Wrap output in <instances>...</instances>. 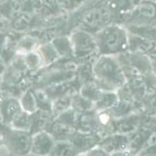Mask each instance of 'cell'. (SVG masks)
Returning <instances> with one entry per match:
<instances>
[{"mask_svg":"<svg viewBox=\"0 0 156 156\" xmlns=\"http://www.w3.org/2000/svg\"><path fill=\"white\" fill-rule=\"evenodd\" d=\"M93 73L99 84L108 90H115L125 82L123 67L114 55L102 54L93 66Z\"/></svg>","mask_w":156,"mask_h":156,"instance_id":"cell-1","label":"cell"},{"mask_svg":"<svg viewBox=\"0 0 156 156\" xmlns=\"http://www.w3.org/2000/svg\"><path fill=\"white\" fill-rule=\"evenodd\" d=\"M97 49L102 54L115 55L129 47L127 30L118 24H108L102 28L94 37Z\"/></svg>","mask_w":156,"mask_h":156,"instance_id":"cell-2","label":"cell"},{"mask_svg":"<svg viewBox=\"0 0 156 156\" xmlns=\"http://www.w3.org/2000/svg\"><path fill=\"white\" fill-rule=\"evenodd\" d=\"M2 146L9 156H26L30 154L32 135L29 132L4 125L0 127Z\"/></svg>","mask_w":156,"mask_h":156,"instance_id":"cell-3","label":"cell"},{"mask_svg":"<svg viewBox=\"0 0 156 156\" xmlns=\"http://www.w3.org/2000/svg\"><path fill=\"white\" fill-rule=\"evenodd\" d=\"M131 24L156 25V2L152 0H140L127 17Z\"/></svg>","mask_w":156,"mask_h":156,"instance_id":"cell-4","label":"cell"},{"mask_svg":"<svg viewBox=\"0 0 156 156\" xmlns=\"http://www.w3.org/2000/svg\"><path fill=\"white\" fill-rule=\"evenodd\" d=\"M56 140L49 132L41 130L32 135L30 154L37 156H48L52 153Z\"/></svg>","mask_w":156,"mask_h":156,"instance_id":"cell-5","label":"cell"},{"mask_svg":"<svg viewBox=\"0 0 156 156\" xmlns=\"http://www.w3.org/2000/svg\"><path fill=\"white\" fill-rule=\"evenodd\" d=\"M72 49L78 54H87L97 49L94 37L85 31L78 30L73 32L70 38Z\"/></svg>","mask_w":156,"mask_h":156,"instance_id":"cell-6","label":"cell"},{"mask_svg":"<svg viewBox=\"0 0 156 156\" xmlns=\"http://www.w3.org/2000/svg\"><path fill=\"white\" fill-rule=\"evenodd\" d=\"M1 106L4 116L5 125L9 126L13 118L22 110L21 103L20 101L15 98L4 96Z\"/></svg>","mask_w":156,"mask_h":156,"instance_id":"cell-7","label":"cell"},{"mask_svg":"<svg viewBox=\"0 0 156 156\" xmlns=\"http://www.w3.org/2000/svg\"><path fill=\"white\" fill-rule=\"evenodd\" d=\"M23 2L20 0H5L0 3V14L10 21L23 12Z\"/></svg>","mask_w":156,"mask_h":156,"instance_id":"cell-8","label":"cell"},{"mask_svg":"<svg viewBox=\"0 0 156 156\" xmlns=\"http://www.w3.org/2000/svg\"><path fill=\"white\" fill-rule=\"evenodd\" d=\"M80 154L77 148L69 140L56 141L50 154L53 156H77Z\"/></svg>","mask_w":156,"mask_h":156,"instance_id":"cell-9","label":"cell"},{"mask_svg":"<svg viewBox=\"0 0 156 156\" xmlns=\"http://www.w3.org/2000/svg\"><path fill=\"white\" fill-rule=\"evenodd\" d=\"M58 7L65 12H76L95 0H55Z\"/></svg>","mask_w":156,"mask_h":156,"instance_id":"cell-10","label":"cell"},{"mask_svg":"<svg viewBox=\"0 0 156 156\" xmlns=\"http://www.w3.org/2000/svg\"><path fill=\"white\" fill-rule=\"evenodd\" d=\"M23 111L33 114L37 110V99L35 95L31 91H28L25 93L23 96L22 99L20 102Z\"/></svg>","mask_w":156,"mask_h":156,"instance_id":"cell-11","label":"cell"},{"mask_svg":"<svg viewBox=\"0 0 156 156\" xmlns=\"http://www.w3.org/2000/svg\"><path fill=\"white\" fill-rule=\"evenodd\" d=\"M85 156H108V154L98 145H96L91 149L88 150V151L85 152Z\"/></svg>","mask_w":156,"mask_h":156,"instance_id":"cell-12","label":"cell"},{"mask_svg":"<svg viewBox=\"0 0 156 156\" xmlns=\"http://www.w3.org/2000/svg\"><path fill=\"white\" fill-rule=\"evenodd\" d=\"M145 147L156 149V132H152L145 142ZM143 148V147H142Z\"/></svg>","mask_w":156,"mask_h":156,"instance_id":"cell-13","label":"cell"},{"mask_svg":"<svg viewBox=\"0 0 156 156\" xmlns=\"http://www.w3.org/2000/svg\"><path fill=\"white\" fill-rule=\"evenodd\" d=\"M148 61L152 70L156 73V50H151L148 55Z\"/></svg>","mask_w":156,"mask_h":156,"instance_id":"cell-14","label":"cell"},{"mask_svg":"<svg viewBox=\"0 0 156 156\" xmlns=\"http://www.w3.org/2000/svg\"><path fill=\"white\" fill-rule=\"evenodd\" d=\"M5 70L6 67L5 64V61L0 57V86H1L2 83L3 76H4Z\"/></svg>","mask_w":156,"mask_h":156,"instance_id":"cell-15","label":"cell"},{"mask_svg":"<svg viewBox=\"0 0 156 156\" xmlns=\"http://www.w3.org/2000/svg\"><path fill=\"white\" fill-rule=\"evenodd\" d=\"M108 156H135V154H133L129 150H125V151L114 152L111 154H108Z\"/></svg>","mask_w":156,"mask_h":156,"instance_id":"cell-16","label":"cell"},{"mask_svg":"<svg viewBox=\"0 0 156 156\" xmlns=\"http://www.w3.org/2000/svg\"><path fill=\"white\" fill-rule=\"evenodd\" d=\"M3 148H4V147H3ZM0 156H9V154H8V153L6 152V151H5V148H4V149H3L2 152L1 154H0Z\"/></svg>","mask_w":156,"mask_h":156,"instance_id":"cell-17","label":"cell"},{"mask_svg":"<svg viewBox=\"0 0 156 156\" xmlns=\"http://www.w3.org/2000/svg\"><path fill=\"white\" fill-rule=\"evenodd\" d=\"M3 149H4V148H3V146H2V141L0 140V154L2 152Z\"/></svg>","mask_w":156,"mask_h":156,"instance_id":"cell-18","label":"cell"},{"mask_svg":"<svg viewBox=\"0 0 156 156\" xmlns=\"http://www.w3.org/2000/svg\"><path fill=\"white\" fill-rule=\"evenodd\" d=\"M77 156H85V153H81V154H79Z\"/></svg>","mask_w":156,"mask_h":156,"instance_id":"cell-19","label":"cell"},{"mask_svg":"<svg viewBox=\"0 0 156 156\" xmlns=\"http://www.w3.org/2000/svg\"><path fill=\"white\" fill-rule=\"evenodd\" d=\"M26 156H37V155H34V154H30H30H27Z\"/></svg>","mask_w":156,"mask_h":156,"instance_id":"cell-20","label":"cell"},{"mask_svg":"<svg viewBox=\"0 0 156 156\" xmlns=\"http://www.w3.org/2000/svg\"><path fill=\"white\" fill-rule=\"evenodd\" d=\"M3 1H5V0H0V3H2V2Z\"/></svg>","mask_w":156,"mask_h":156,"instance_id":"cell-21","label":"cell"},{"mask_svg":"<svg viewBox=\"0 0 156 156\" xmlns=\"http://www.w3.org/2000/svg\"><path fill=\"white\" fill-rule=\"evenodd\" d=\"M152 1H153V2H156V0H152Z\"/></svg>","mask_w":156,"mask_h":156,"instance_id":"cell-22","label":"cell"},{"mask_svg":"<svg viewBox=\"0 0 156 156\" xmlns=\"http://www.w3.org/2000/svg\"><path fill=\"white\" fill-rule=\"evenodd\" d=\"M48 156H53V155H51V154H50V155H48Z\"/></svg>","mask_w":156,"mask_h":156,"instance_id":"cell-23","label":"cell"},{"mask_svg":"<svg viewBox=\"0 0 156 156\" xmlns=\"http://www.w3.org/2000/svg\"><path fill=\"white\" fill-rule=\"evenodd\" d=\"M0 140H1V136H0Z\"/></svg>","mask_w":156,"mask_h":156,"instance_id":"cell-24","label":"cell"}]
</instances>
